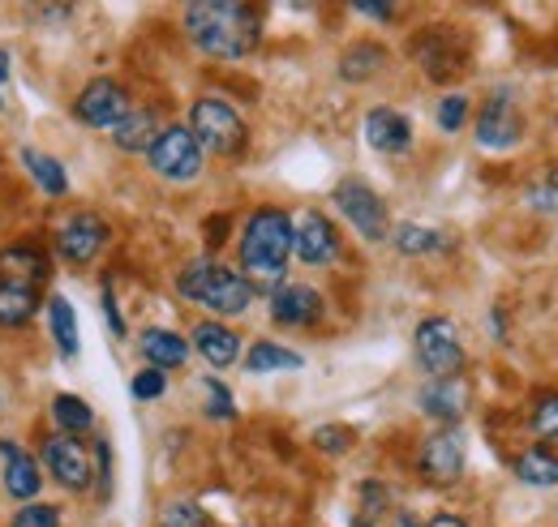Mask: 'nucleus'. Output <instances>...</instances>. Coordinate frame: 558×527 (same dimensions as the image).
Here are the masks:
<instances>
[{"label": "nucleus", "mask_w": 558, "mask_h": 527, "mask_svg": "<svg viewBox=\"0 0 558 527\" xmlns=\"http://www.w3.org/2000/svg\"><path fill=\"white\" fill-rule=\"evenodd\" d=\"M185 35L207 57L241 61L258 48L263 17L254 4H241V0H198V4H185Z\"/></svg>", "instance_id": "1"}, {"label": "nucleus", "mask_w": 558, "mask_h": 527, "mask_svg": "<svg viewBox=\"0 0 558 527\" xmlns=\"http://www.w3.org/2000/svg\"><path fill=\"white\" fill-rule=\"evenodd\" d=\"M292 258V215L279 206H263L250 215L241 232V274L250 287H279Z\"/></svg>", "instance_id": "2"}, {"label": "nucleus", "mask_w": 558, "mask_h": 527, "mask_svg": "<svg viewBox=\"0 0 558 527\" xmlns=\"http://www.w3.org/2000/svg\"><path fill=\"white\" fill-rule=\"evenodd\" d=\"M177 292L190 301V305H203L215 318H236L250 309L254 301V287L245 283L241 270H228L219 262H190L177 274Z\"/></svg>", "instance_id": "3"}, {"label": "nucleus", "mask_w": 558, "mask_h": 527, "mask_svg": "<svg viewBox=\"0 0 558 527\" xmlns=\"http://www.w3.org/2000/svg\"><path fill=\"white\" fill-rule=\"evenodd\" d=\"M413 347H417L421 369L429 378H460L464 369V343H460V330L451 318L434 314V318H421L417 334H413Z\"/></svg>", "instance_id": "4"}, {"label": "nucleus", "mask_w": 558, "mask_h": 527, "mask_svg": "<svg viewBox=\"0 0 558 527\" xmlns=\"http://www.w3.org/2000/svg\"><path fill=\"white\" fill-rule=\"evenodd\" d=\"M146 163H150L155 176L185 185V181L203 176V146L194 142V133L185 125H163L159 137L150 142V150H146Z\"/></svg>", "instance_id": "5"}, {"label": "nucleus", "mask_w": 558, "mask_h": 527, "mask_svg": "<svg viewBox=\"0 0 558 527\" xmlns=\"http://www.w3.org/2000/svg\"><path fill=\"white\" fill-rule=\"evenodd\" d=\"M185 130L194 133V142L210 155H236L245 146V121L223 99H198L190 108V125Z\"/></svg>", "instance_id": "6"}, {"label": "nucleus", "mask_w": 558, "mask_h": 527, "mask_svg": "<svg viewBox=\"0 0 558 527\" xmlns=\"http://www.w3.org/2000/svg\"><path fill=\"white\" fill-rule=\"evenodd\" d=\"M336 206H340V215L349 219L352 228L365 236V241H387L391 236V219H387V206H383V198L365 185V181H340L336 185Z\"/></svg>", "instance_id": "7"}, {"label": "nucleus", "mask_w": 558, "mask_h": 527, "mask_svg": "<svg viewBox=\"0 0 558 527\" xmlns=\"http://www.w3.org/2000/svg\"><path fill=\"white\" fill-rule=\"evenodd\" d=\"M39 467L52 471V480L70 493H82L95 485V463L86 455V446L70 438V433H57V438H44V451H39Z\"/></svg>", "instance_id": "8"}, {"label": "nucleus", "mask_w": 558, "mask_h": 527, "mask_svg": "<svg viewBox=\"0 0 558 527\" xmlns=\"http://www.w3.org/2000/svg\"><path fill=\"white\" fill-rule=\"evenodd\" d=\"M464 459H469V442L456 425H442L438 433H429L421 442L417 467L429 485H456L464 476Z\"/></svg>", "instance_id": "9"}, {"label": "nucleus", "mask_w": 558, "mask_h": 527, "mask_svg": "<svg viewBox=\"0 0 558 527\" xmlns=\"http://www.w3.org/2000/svg\"><path fill=\"white\" fill-rule=\"evenodd\" d=\"M125 112H130V95H125V86L112 82V77H95V82H86L82 95H77V103H73V117H77L82 125H90V130H108V133L125 121Z\"/></svg>", "instance_id": "10"}, {"label": "nucleus", "mask_w": 558, "mask_h": 527, "mask_svg": "<svg viewBox=\"0 0 558 527\" xmlns=\"http://www.w3.org/2000/svg\"><path fill=\"white\" fill-rule=\"evenodd\" d=\"M292 254L305 266H331L340 258V232L323 210L292 215Z\"/></svg>", "instance_id": "11"}, {"label": "nucleus", "mask_w": 558, "mask_h": 527, "mask_svg": "<svg viewBox=\"0 0 558 527\" xmlns=\"http://www.w3.org/2000/svg\"><path fill=\"white\" fill-rule=\"evenodd\" d=\"M524 137V117L511 99V90H494L477 112V146L486 150H511Z\"/></svg>", "instance_id": "12"}, {"label": "nucleus", "mask_w": 558, "mask_h": 527, "mask_svg": "<svg viewBox=\"0 0 558 527\" xmlns=\"http://www.w3.org/2000/svg\"><path fill=\"white\" fill-rule=\"evenodd\" d=\"M108 236H112V228H108V219H99L95 210H77L70 223L57 232V249H61V258L73 266H86L99 258V249L108 245Z\"/></svg>", "instance_id": "13"}, {"label": "nucleus", "mask_w": 558, "mask_h": 527, "mask_svg": "<svg viewBox=\"0 0 558 527\" xmlns=\"http://www.w3.org/2000/svg\"><path fill=\"white\" fill-rule=\"evenodd\" d=\"M323 309H327V301L310 283H279L271 292V318L279 327H318Z\"/></svg>", "instance_id": "14"}, {"label": "nucleus", "mask_w": 558, "mask_h": 527, "mask_svg": "<svg viewBox=\"0 0 558 527\" xmlns=\"http://www.w3.org/2000/svg\"><path fill=\"white\" fill-rule=\"evenodd\" d=\"M0 463H4V471H0L4 493H9L13 502H35V493H39V485H44L39 459L26 455L17 442H0Z\"/></svg>", "instance_id": "15"}, {"label": "nucleus", "mask_w": 558, "mask_h": 527, "mask_svg": "<svg viewBox=\"0 0 558 527\" xmlns=\"http://www.w3.org/2000/svg\"><path fill=\"white\" fill-rule=\"evenodd\" d=\"M421 412L438 425H456L464 412H469V382L464 378H429L421 387Z\"/></svg>", "instance_id": "16"}, {"label": "nucleus", "mask_w": 558, "mask_h": 527, "mask_svg": "<svg viewBox=\"0 0 558 527\" xmlns=\"http://www.w3.org/2000/svg\"><path fill=\"white\" fill-rule=\"evenodd\" d=\"M365 142L378 150V155H404L413 146V121L396 108H369L365 112Z\"/></svg>", "instance_id": "17"}, {"label": "nucleus", "mask_w": 558, "mask_h": 527, "mask_svg": "<svg viewBox=\"0 0 558 527\" xmlns=\"http://www.w3.org/2000/svg\"><path fill=\"white\" fill-rule=\"evenodd\" d=\"M194 347L203 352V360H207L210 369H228L241 356V334L228 330L223 322H198L194 327Z\"/></svg>", "instance_id": "18"}, {"label": "nucleus", "mask_w": 558, "mask_h": 527, "mask_svg": "<svg viewBox=\"0 0 558 527\" xmlns=\"http://www.w3.org/2000/svg\"><path fill=\"white\" fill-rule=\"evenodd\" d=\"M142 356H146V365L150 369H159V373H168V369H181L185 360H190V343L177 334V330H142Z\"/></svg>", "instance_id": "19"}, {"label": "nucleus", "mask_w": 558, "mask_h": 527, "mask_svg": "<svg viewBox=\"0 0 558 527\" xmlns=\"http://www.w3.org/2000/svg\"><path fill=\"white\" fill-rule=\"evenodd\" d=\"M511 471H515V480L529 485V489H555L558 485V451H550V446H529L524 455H515Z\"/></svg>", "instance_id": "20"}, {"label": "nucleus", "mask_w": 558, "mask_h": 527, "mask_svg": "<svg viewBox=\"0 0 558 527\" xmlns=\"http://www.w3.org/2000/svg\"><path fill=\"white\" fill-rule=\"evenodd\" d=\"M404 258H425V254H442L447 245H451V236L447 232H438V228H425V223H400V228H391V236H387Z\"/></svg>", "instance_id": "21"}, {"label": "nucleus", "mask_w": 558, "mask_h": 527, "mask_svg": "<svg viewBox=\"0 0 558 527\" xmlns=\"http://www.w3.org/2000/svg\"><path fill=\"white\" fill-rule=\"evenodd\" d=\"M39 309V292L31 283L0 279V327H26Z\"/></svg>", "instance_id": "22"}, {"label": "nucleus", "mask_w": 558, "mask_h": 527, "mask_svg": "<svg viewBox=\"0 0 558 527\" xmlns=\"http://www.w3.org/2000/svg\"><path fill=\"white\" fill-rule=\"evenodd\" d=\"M155 137H159V121H155V112H146V108H130L125 121L112 130V142H117L121 150H130V155H138V150L146 155Z\"/></svg>", "instance_id": "23"}, {"label": "nucleus", "mask_w": 558, "mask_h": 527, "mask_svg": "<svg viewBox=\"0 0 558 527\" xmlns=\"http://www.w3.org/2000/svg\"><path fill=\"white\" fill-rule=\"evenodd\" d=\"M301 365H305L301 352L279 347L271 339H258V343L250 347V356H245V369H250V373H288V369H301Z\"/></svg>", "instance_id": "24"}, {"label": "nucleus", "mask_w": 558, "mask_h": 527, "mask_svg": "<svg viewBox=\"0 0 558 527\" xmlns=\"http://www.w3.org/2000/svg\"><path fill=\"white\" fill-rule=\"evenodd\" d=\"M48 274V258L31 245H17V249H4L0 254V279H13V283H39Z\"/></svg>", "instance_id": "25"}, {"label": "nucleus", "mask_w": 558, "mask_h": 527, "mask_svg": "<svg viewBox=\"0 0 558 527\" xmlns=\"http://www.w3.org/2000/svg\"><path fill=\"white\" fill-rule=\"evenodd\" d=\"M22 163H26V172L35 176V185L48 194V198H61V194H70V176H65V168H61V159H52V155H44V150H22Z\"/></svg>", "instance_id": "26"}, {"label": "nucleus", "mask_w": 558, "mask_h": 527, "mask_svg": "<svg viewBox=\"0 0 558 527\" xmlns=\"http://www.w3.org/2000/svg\"><path fill=\"white\" fill-rule=\"evenodd\" d=\"M383 65H387V48L365 39V44H352L349 52L340 57V77L344 82H369Z\"/></svg>", "instance_id": "27"}, {"label": "nucleus", "mask_w": 558, "mask_h": 527, "mask_svg": "<svg viewBox=\"0 0 558 527\" xmlns=\"http://www.w3.org/2000/svg\"><path fill=\"white\" fill-rule=\"evenodd\" d=\"M48 327H52V339H57V352L77 356V314H73L70 296H61V292L48 296Z\"/></svg>", "instance_id": "28"}, {"label": "nucleus", "mask_w": 558, "mask_h": 527, "mask_svg": "<svg viewBox=\"0 0 558 527\" xmlns=\"http://www.w3.org/2000/svg\"><path fill=\"white\" fill-rule=\"evenodd\" d=\"M52 420H57V429L61 433H86L90 425H95V412H90V403L77 395H57L52 399Z\"/></svg>", "instance_id": "29"}, {"label": "nucleus", "mask_w": 558, "mask_h": 527, "mask_svg": "<svg viewBox=\"0 0 558 527\" xmlns=\"http://www.w3.org/2000/svg\"><path fill=\"white\" fill-rule=\"evenodd\" d=\"M387 506H391V493H387V485H378V480H365L361 485V511L352 515V527H374L383 515H387Z\"/></svg>", "instance_id": "30"}, {"label": "nucleus", "mask_w": 558, "mask_h": 527, "mask_svg": "<svg viewBox=\"0 0 558 527\" xmlns=\"http://www.w3.org/2000/svg\"><path fill=\"white\" fill-rule=\"evenodd\" d=\"M533 433L542 438V446L558 451V395H542L533 403Z\"/></svg>", "instance_id": "31"}, {"label": "nucleus", "mask_w": 558, "mask_h": 527, "mask_svg": "<svg viewBox=\"0 0 558 527\" xmlns=\"http://www.w3.org/2000/svg\"><path fill=\"white\" fill-rule=\"evenodd\" d=\"M203 395H207V416H210V420H232V416H236L232 391H228L219 378H207V382H203Z\"/></svg>", "instance_id": "32"}, {"label": "nucleus", "mask_w": 558, "mask_h": 527, "mask_svg": "<svg viewBox=\"0 0 558 527\" xmlns=\"http://www.w3.org/2000/svg\"><path fill=\"white\" fill-rule=\"evenodd\" d=\"M464 121H469V99L464 95H442V103H438V130L460 133Z\"/></svg>", "instance_id": "33"}, {"label": "nucleus", "mask_w": 558, "mask_h": 527, "mask_svg": "<svg viewBox=\"0 0 558 527\" xmlns=\"http://www.w3.org/2000/svg\"><path fill=\"white\" fill-rule=\"evenodd\" d=\"M163 527H210L207 511L194 502H168L163 506Z\"/></svg>", "instance_id": "34"}, {"label": "nucleus", "mask_w": 558, "mask_h": 527, "mask_svg": "<svg viewBox=\"0 0 558 527\" xmlns=\"http://www.w3.org/2000/svg\"><path fill=\"white\" fill-rule=\"evenodd\" d=\"M13 527H61V511L57 506H44V502H26L13 515Z\"/></svg>", "instance_id": "35"}, {"label": "nucleus", "mask_w": 558, "mask_h": 527, "mask_svg": "<svg viewBox=\"0 0 558 527\" xmlns=\"http://www.w3.org/2000/svg\"><path fill=\"white\" fill-rule=\"evenodd\" d=\"M130 391H134V399L150 403V399H159L163 391H168V373H159V369H142L138 378L130 382Z\"/></svg>", "instance_id": "36"}, {"label": "nucleus", "mask_w": 558, "mask_h": 527, "mask_svg": "<svg viewBox=\"0 0 558 527\" xmlns=\"http://www.w3.org/2000/svg\"><path fill=\"white\" fill-rule=\"evenodd\" d=\"M314 446H318V451H349L352 433L349 429H340V425H323V429L314 433Z\"/></svg>", "instance_id": "37"}, {"label": "nucleus", "mask_w": 558, "mask_h": 527, "mask_svg": "<svg viewBox=\"0 0 558 527\" xmlns=\"http://www.w3.org/2000/svg\"><path fill=\"white\" fill-rule=\"evenodd\" d=\"M95 459H99V467H95V476H99V498L108 502V498H112V446H108V442H95Z\"/></svg>", "instance_id": "38"}, {"label": "nucleus", "mask_w": 558, "mask_h": 527, "mask_svg": "<svg viewBox=\"0 0 558 527\" xmlns=\"http://www.w3.org/2000/svg\"><path fill=\"white\" fill-rule=\"evenodd\" d=\"M104 314H108V327L117 339H125V318H121V309H117V296H112V287H104Z\"/></svg>", "instance_id": "39"}, {"label": "nucleus", "mask_w": 558, "mask_h": 527, "mask_svg": "<svg viewBox=\"0 0 558 527\" xmlns=\"http://www.w3.org/2000/svg\"><path fill=\"white\" fill-rule=\"evenodd\" d=\"M361 17H374V22H391L396 17V4H378V0H361V4H352Z\"/></svg>", "instance_id": "40"}, {"label": "nucleus", "mask_w": 558, "mask_h": 527, "mask_svg": "<svg viewBox=\"0 0 558 527\" xmlns=\"http://www.w3.org/2000/svg\"><path fill=\"white\" fill-rule=\"evenodd\" d=\"M425 527H469V524H464L460 515H434V519H429Z\"/></svg>", "instance_id": "41"}, {"label": "nucleus", "mask_w": 558, "mask_h": 527, "mask_svg": "<svg viewBox=\"0 0 558 527\" xmlns=\"http://www.w3.org/2000/svg\"><path fill=\"white\" fill-rule=\"evenodd\" d=\"M529 198H537V206H546V210H555V206H558V198L550 194V189H533Z\"/></svg>", "instance_id": "42"}, {"label": "nucleus", "mask_w": 558, "mask_h": 527, "mask_svg": "<svg viewBox=\"0 0 558 527\" xmlns=\"http://www.w3.org/2000/svg\"><path fill=\"white\" fill-rule=\"evenodd\" d=\"M396 527H421V524L409 515V511H400V515H396Z\"/></svg>", "instance_id": "43"}, {"label": "nucleus", "mask_w": 558, "mask_h": 527, "mask_svg": "<svg viewBox=\"0 0 558 527\" xmlns=\"http://www.w3.org/2000/svg\"><path fill=\"white\" fill-rule=\"evenodd\" d=\"M4 77H9V52L0 48V82H4Z\"/></svg>", "instance_id": "44"}, {"label": "nucleus", "mask_w": 558, "mask_h": 527, "mask_svg": "<svg viewBox=\"0 0 558 527\" xmlns=\"http://www.w3.org/2000/svg\"><path fill=\"white\" fill-rule=\"evenodd\" d=\"M546 189H550V194H555V198H558V168H555V172H550V181H546Z\"/></svg>", "instance_id": "45"}, {"label": "nucleus", "mask_w": 558, "mask_h": 527, "mask_svg": "<svg viewBox=\"0 0 558 527\" xmlns=\"http://www.w3.org/2000/svg\"><path fill=\"white\" fill-rule=\"evenodd\" d=\"M0 403H4V395H0Z\"/></svg>", "instance_id": "46"}]
</instances>
